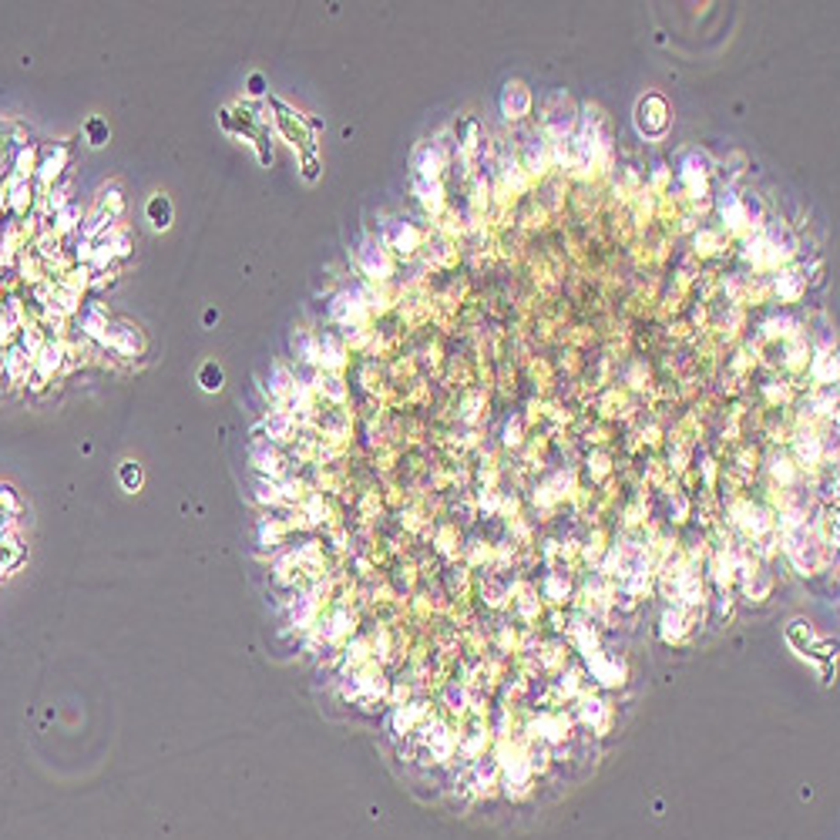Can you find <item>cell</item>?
<instances>
[{
	"mask_svg": "<svg viewBox=\"0 0 840 840\" xmlns=\"http://www.w3.org/2000/svg\"><path fill=\"white\" fill-rule=\"evenodd\" d=\"M122 481L128 484V488H135L138 484V467H131V464H124L122 467Z\"/></svg>",
	"mask_w": 840,
	"mask_h": 840,
	"instance_id": "obj_4",
	"label": "cell"
},
{
	"mask_svg": "<svg viewBox=\"0 0 840 840\" xmlns=\"http://www.w3.org/2000/svg\"><path fill=\"white\" fill-rule=\"evenodd\" d=\"M202 387H205V390H219V387H222V370L215 367V363H205V367H202Z\"/></svg>",
	"mask_w": 840,
	"mask_h": 840,
	"instance_id": "obj_2",
	"label": "cell"
},
{
	"mask_svg": "<svg viewBox=\"0 0 840 840\" xmlns=\"http://www.w3.org/2000/svg\"><path fill=\"white\" fill-rule=\"evenodd\" d=\"M148 219H152V226H158V229H165L168 222H172V205H168L165 195H155V199L148 202Z\"/></svg>",
	"mask_w": 840,
	"mask_h": 840,
	"instance_id": "obj_1",
	"label": "cell"
},
{
	"mask_svg": "<svg viewBox=\"0 0 840 840\" xmlns=\"http://www.w3.org/2000/svg\"><path fill=\"white\" fill-rule=\"evenodd\" d=\"M88 131H91V138H94L91 145H101V141H105V124L98 122V118H94V122H88Z\"/></svg>",
	"mask_w": 840,
	"mask_h": 840,
	"instance_id": "obj_3",
	"label": "cell"
}]
</instances>
